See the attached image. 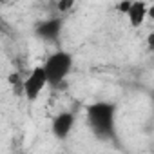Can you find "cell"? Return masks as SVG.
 <instances>
[{
  "instance_id": "4",
  "label": "cell",
  "mask_w": 154,
  "mask_h": 154,
  "mask_svg": "<svg viewBox=\"0 0 154 154\" xmlns=\"http://www.w3.org/2000/svg\"><path fill=\"white\" fill-rule=\"evenodd\" d=\"M63 29V20L62 18H49V20H42L35 26V35L42 40H56L60 36Z\"/></svg>"
},
{
  "instance_id": "3",
  "label": "cell",
  "mask_w": 154,
  "mask_h": 154,
  "mask_svg": "<svg viewBox=\"0 0 154 154\" xmlns=\"http://www.w3.org/2000/svg\"><path fill=\"white\" fill-rule=\"evenodd\" d=\"M47 85H49L47 72H45L44 65H38V67H35L29 72V76L24 80V94H26V98L29 102H35Z\"/></svg>"
},
{
  "instance_id": "10",
  "label": "cell",
  "mask_w": 154,
  "mask_h": 154,
  "mask_svg": "<svg viewBox=\"0 0 154 154\" xmlns=\"http://www.w3.org/2000/svg\"><path fill=\"white\" fill-rule=\"evenodd\" d=\"M149 18H150V20H154V4L149 8Z\"/></svg>"
},
{
  "instance_id": "9",
  "label": "cell",
  "mask_w": 154,
  "mask_h": 154,
  "mask_svg": "<svg viewBox=\"0 0 154 154\" xmlns=\"http://www.w3.org/2000/svg\"><path fill=\"white\" fill-rule=\"evenodd\" d=\"M147 44H149V49H150V51H154V33H150V35H149Z\"/></svg>"
},
{
  "instance_id": "7",
  "label": "cell",
  "mask_w": 154,
  "mask_h": 154,
  "mask_svg": "<svg viewBox=\"0 0 154 154\" xmlns=\"http://www.w3.org/2000/svg\"><path fill=\"white\" fill-rule=\"evenodd\" d=\"M74 4H76V0H58L56 8H58L60 13H69L74 8Z\"/></svg>"
},
{
  "instance_id": "1",
  "label": "cell",
  "mask_w": 154,
  "mask_h": 154,
  "mask_svg": "<svg viewBox=\"0 0 154 154\" xmlns=\"http://www.w3.org/2000/svg\"><path fill=\"white\" fill-rule=\"evenodd\" d=\"M114 118H116V105L111 102L102 100L87 107L89 127L100 140H109L114 136Z\"/></svg>"
},
{
  "instance_id": "12",
  "label": "cell",
  "mask_w": 154,
  "mask_h": 154,
  "mask_svg": "<svg viewBox=\"0 0 154 154\" xmlns=\"http://www.w3.org/2000/svg\"><path fill=\"white\" fill-rule=\"evenodd\" d=\"M152 53H154V51H152Z\"/></svg>"
},
{
  "instance_id": "2",
  "label": "cell",
  "mask_w": 154,
  "mask_h": 154,
  "mask_svg": "<svg viewBox=\"0 0 154 154\" xmlns=\"http://www.w3.org/2000/svg\"><path fill=\"white\" fill-rule=\"evenodd\" d=\"M44 69L47 72L49 85H58L60 82H63L67 78V74L72 69V56L69 53H65V51L53 53L44 62Z\"/></svg>"
},
{
  "instance_id": "5",
  "label": "cell",
  "mask_w": 154,
  "mask_h": 154,
  "mask_svg": "<svg viewBox=\"0 0 154 154\" xmlns=\"http://www.w3.org/2000/svg\"><path fill=\"white\" fill-rule=\"evenodd\" d=\"M74 123H76V116L72 112H60L58 116H54V120L51 123L53 136L58 138V140H65L72 132Z\"/></svg>"
},
{
  "instance_id": "8",
  "label": "cell",
  "mask_w": 154,
  "mask_h": 154,
  "mask_svg": "<svg viewBox=\"0 0 154 154\" xmlns=\"http://www.w3.org/2000/svg\"><path fill=\"white\" fill-rule=\"evenodd\" d=\"M131 4H132V2H131V0H123V2H122V4L118 6V9H120L122 13H125V15H127V11H129V8H131Z\"/></svg>"
},
{
  "instance_id": "6",
  "label": "cell",
  "mask_w": 154,
  "mask_h": 154,
  "mask_svg": "<svg viewBox=\"0 0 154 154\" xmlns=\"http://www.w3.org/2000/svg\"><path fill=\"white\" fill-rule=\"evenodd\" d=\"M149 17V6L143 0H134L131 4L129 11H127V18H129V24L132 27H140L143 24V20Z\"/></svg>"
},
{
  "instance_id": "11",
  "label": "cell",
  "mask_w": 154,
  "mask_h": 154,
  "mask_svg": "<svg viewBox=\"0 0 154 154\" xmlns=\"http://www.w3.org/2000/svg\"><path fill=\"white\" fill-rule=\"evenodd\" d=\"M152 102H154V93H152Z\"/></svg>"
}]
</instances>
